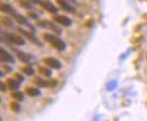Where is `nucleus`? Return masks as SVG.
Returning a JSON list of instances; mask_svg holds the SVG:
<instances>
[{"instance_id": "bb28decb", "label": "nucleus", "mask_w": 147, "mask_h": 121, "mask_svg": "<svg viewBox=\"0 0 147 121\" xmlns=\"http://www.w3.org/2000/svg\"><path fill=\"white\" fill-rule=\"evenodd\" d=\"M0 120H1V118H0Z\"/></svg>"}, {"instance_id": "6e6552de", "label": "nucleus", "mask_w": 147, "mask_h": 121, "mask_svg": "<svg viewBox=\"0 0 147 121\" xmlns=\"http://www.w3.org/2000/svg\"><path fill=\"white\" fill-rule=\"evenodd\" d=\"M40 5H41L47 11H49V13H51V14H57V13H58V8L55 7L53 3L49 2V1L40 0Z\"/></svg>"}, {"instance_id": "b1692460", "label": "nucleus", "mask_w": 147, "mask_h": 121, "mask_svg": "<svg viewBox=\"0 0 147 121\" xmlns=\"http://www.w3.org/2000/svg\"><path fill=\"white\" fill-rule=\"evenodd\" d=\"M92 24H93V20H90V22L86 23V26H87V27H92V26H91Z\"/></svg>"}, {"instance_id": "ddd939ff", "label": "nucleus", "mask_w": 147, "mask_h": 121, "mask_svg": "<svg viewBox=\"0 0 147 121\" xmlns=\"http://www.w3.org/2000/svg\"><path fill=\"white\" fill-rule=\"evenodd\" d=\"M25 93L28 96H31V97H36V96H38L41 94V91L38 88H36V87H27L25 89Z\"/></svg>"}, {"instance_id": "4468645a", "label": "nucleus", "mask_w": 147, "mask_h": 121, "mask_svg": "<svg viewBox=\"0 0 147 121\" xmlns=\"http://www.w3.org/2000/svg\"><path fill=\"white\" fill-rule=\"evenodd\" d=\"M19 83L18 80H16L15 78H8L7 79V87L9 88V89H18L19 88Z\"/></svg>"}, {"instance_id": "f3484780", "label": "nucleus", "mask_w": 147, "mask_h": 121, "mask_svg": "<svg viewBox=\"0 0 147 121\" xmlns=\"http://www.w3.org/2000/svg\"><path fill=\"white\" fill-rule=\"evenodd\" d=\"M10 95H11V97H13L14 100H16V101H18V102H20V101H23V100H24V94H23L22 92L17 91V89L13 91Z\"/></svg>"}, {"instance_id": "f257e3e1", "label": "nucleus", "mask_w": 147, "mask_h": 121, "mask_svg": "<svg viewBox=\"0 0 147 121\" xmlns=\"http://www.w3.org/2000/svg\"><path fill=\"white\" fill-rule=\"evenodd\" d=\"M43 40H44L45 42L50 43L53 48H55V49L59 50V51H63V50L66 49V44H65V42H63L60 37H58V36L55 34H51V33H44V34H43Z\"/></svg>"}, {"instance_id": "6ab92c4d", "label": "nucleus", "mask_w": 147, "mask_h": 121, "mask_svg": "<svg viewBox=\"0 0 147 121\" xmlns=\"http://www.w3.org/2000/svg\"><path fill=\"white\" fill-rule=\"evenodd\" d=\"M10 109H11V111H14V112H19L20 111V105H19L18 101H13L11 103H10Z\"/></svg>"}, {"instance_id": "20e7f679", "label": "nucleus", "mask_w": 147, "mask_h": 121, "mask_svg": "<svg viewBox=\"0 0 147 121\" xmlns=\"http://www.w3.org/2000/svg\"><path fill=\"white\" fill-rule=\"evenodd\" d=\"M43 62H44L48 67H50L51 69H60V68L62 67L61 62H60L58 59L53 58V57H45V58L43 59Z\"/></svg>"}, {"instance_id": "a878e982", "label": "nucleus", "mask_w": 147, "mask_h": 121, "mask_svg": "<svg viewBox=\"0 0 147 121\" xmlns=\"http://www.w3.org/2000/svg\"><path fill=\"white\" fill-rule=\"evenodd\" d=\"M1 75H2V72H0V76H1Z\"/></svg>"}, {"instance_id": "f03ea898", "label": "nucleus", "mask_w": 147, "mask_h": 121, "mask_svg": "<svg viewBox=\"0 0 147 121\" xmlns=\"http://www.w3.org/2000/svg\"><path fill=\"white\" fill-rule=\"evenodd\" d=\"M5 41L15 45H24L25 40L20 35L14 34V33H5Z\"/></svg>"}, {"instance_id": "4be33fe9", "label": "nucleus", "mask_w": 147, "mask_h": 121, "mask_svg": "<svg viewBox=\"0 0 147 121\" xmlns=\"http://www.w3.org/2000/svg\"><path fill=\"white\" fill-rule=\"evenodd\" d=\"M15 78H16V79H18V82H23V80H24L23 76H22V75H19V74H16V75H15Z\"/></svg>"}, {"instance_id": "9d476101", "label": "nucleus", "mask_w": 147, "mask_h": 121, "mask_svg": "<svg viewBox=\"0 0 147 121\" xmlns=\"http://www.w3.org/2000/svg\"><path fill=\"white\" fill-rule=\"evenodd\" d=\"M55 1H57L58 6L61 9H63L65 11H67V13H75V8H74L71 5H69L66 0H55Z\"/></svg>"}, {"instance_id": "f8f14e48", "label": "nucleus", "mask_w": 147, "mask_h": 121, "mask_svg": "<svg viewBox=\"0 0 147 121\" xmlns=\"http://www.w3.org/2000/svg\"><path fill=\"white\" fill-rule=\"evenodd\" d=\"M0 11L6 13V14H10V15H14L16 13L11 6H9L8 3H5V2H0Z\"/></svg>"}, {"instance_id": "2eb2a0df", "label": "nucleus", "mask_w": 147, "mask_h": 121, "mask_svg": "<svg viewBox=\"0 0 147 121\" xmlns=\"http://www.w3.org/2000/svg\"><path fill=\"white\" fill-rule=\"evenodd\" d=\"M13 16H14V19H15L18 24H20V25H28V23H27V18L25 17V16L19 15V14H17V13H15Z\"/></svg>"}, {"instance_id": "9b49d317", "label": "nucleus", "mask_w": 147, "mask_h": 121, "mask_svg": "<svg viewBox=\"0 0 147 121\" xmlns=\"http://www.w3.org/2000/svg\"><path fill=\"white\" fill-rule=\"evenodd\" d=\"M16 55H17V58L19 59V61H22V62H30L31 61V59H32V55H30L28 53H26V52H23V51H18V50H16Z\"/></svg>"}, {"instance_id": "393cba45", "label": "nucleus", "mask_w": 147, "mask_h": 121, "mask_svg": "<svg viewBox=\"0 0 147 121\" xmlns=\"http://www.w3.org/2000/svg\"><path fill=\"white\" fill-rule=\"evenodd\" d=\"M1 84H2V83H1V82H0V87H1Z\"/></svg>"}, {"instance_id": "412c9836", "label": "nucleus", "mask_w": 147, "mask_h": 121, "mask_svg": "<svg viewBox=\"0 0 147 121\" xmlns=\"http://www.w3.org/2000/svg\"><path fill=\"white\" fill-rule=\"evenodd\" d=\"M19 3H20V5L23 6V7H25V8H27V9L32 7V6H31V3H28L27 1H19Z\"/></svg>"}, {"instance_id": "dca6fc26", "label": "nucleus", "mask_w": 147, "mask_h": 121, "mask_svg": "<svg viewBox=\"0 0 147 121\" xmlns=\"http://www.w3.org/2000/svg\"><path fill=\"white\" fill-rule=\"evenodd\" d=\"M38 72L41 74V75H43V76H45V77H50L51 75H52V72H51V70H50V67H43V66H40L38 67Z\"/></svg>"}, {"instance_id": "0eeeda50", "label": "nucleus", "mask_w": 147, "mask_h": 121, "mask_svg": "<svg viewBox=\"0 0 147 121\" xmlns=\"http://www.w3.org/2000/svg\"><path fill=\"white\" fill-rule=\"evenodd\" d=\"M34 83L35 85H37L38 87H48V86H55L57 84L55 79H51V80H44L40 77H35L34 78Z\"/></svg>"}, {"instance_id": "7ed1b4c3", "label": "nucleus", "mask_w": 147, "mask_h": 121, "mask_svg": "<svg viewBox=\"0 0 147 121\" xmlns=\"http://www.w3.org/2000/svg\"><path fill=\"white\" fill-rule=\"evenodd\" d=\"M36 25L38 26V27H42V28H48V30H51V31H53V32L58 33V34H60V33H61V30H60V28H58L55 24H53L52 22H50V20L40 19V20H37V22H36Z\"/></svg>"}, {"instance_id": "5701e85b", "label": "nucleus", "mask_w": 147, "mask_h": 121, "mask_svg": "<svg viewBox=\"0 0 147 121\" xmlns=\"http://www.w3.org/2000/svg\"><path fill=\"white\" fill-rule=\"evenodd\" d=\"M28 16L31 18H33V19H36L37 18V15L36 14H34V13H28Z\"/></svg>"}, {"instance_id": "a211bd4d", "label": "nucleus", "mask_w": 147, "mask_h": 121, "mask_svg": "<svg viewBox=\"0 0 147 121\" xmlns=\"http://www.w3.org/2000/svg\"><path fill=\"white\" fill-rule=\"evenodd\" d=\"M20 70H22V72H24V74L27 75V76H33V75L35 74L34 69H33L31 66H24V67L20 68Z\"/></svg>"}, {"instance_id": "39448f33", "label": "nucleus", "mask_w": 147, "mask_h": 121, "mask_svg": "<svg viewBox=\"0 0 147 121\" xmlns=\"http://www.w3.org/2000/svg\"><path fill=\"white\" fill-rule=\"evenodd\" d=\"M0 61L3 64H14L15 59L9 52H7L3 48L0 47Z\"/></svg>"}, {"instance_id": "1a4fd4ad", "label": "nucleus", "mask_w": 147, "mask_h": 121, "mask_svg": "<svg viewBox=\"0 0 147 121\" xmlns=\"http://www.w3.org/2000/svg\"><path fill=\"white\" fill-rule=\"evenodd\" d=\"M17 31H18L22 35H24L25 37H27L28 40H31L32 42L36 43V45H42V43H41V42L37 40L36 37L34 36V34H33V33H31V32H28V31H26V30H24V28H20V27H18V30H17Z\"/></svg>"}, {"instance_id": "423d86ee", "label": "nucleus", "mask_w": 147, "mask_h": 121, "mask_svg": "<svg viewBox=\"0 0 147 121\" xmlns=\"http://www.w3.org/2000/svg\"><path fill=\"white\" fill-rule=\"evenodd\" d=\"M53 19H55V22H57L58 24H60L62 26H66V27H69L73 24V22H71L70 18L67 17V16H63V15H55V17H53Z\"/></svg>"}, {"instance_id": "aec40b11", "label": "nucleus", "mask_w": 147, "mask_h": 121, "mask_svg": "<svg viewBox=\"0 0 147 121\" xmlns=\"http://www.w3.org/2000/svg\"><path fill=\"white\" fill-rule=\"evenodd\" d=\"M1 23H2V24H5V25H6V26H8V27H10V26H11L10 19H9V18H7V17L1 18Z\"/></svg>"}]
</instances>
